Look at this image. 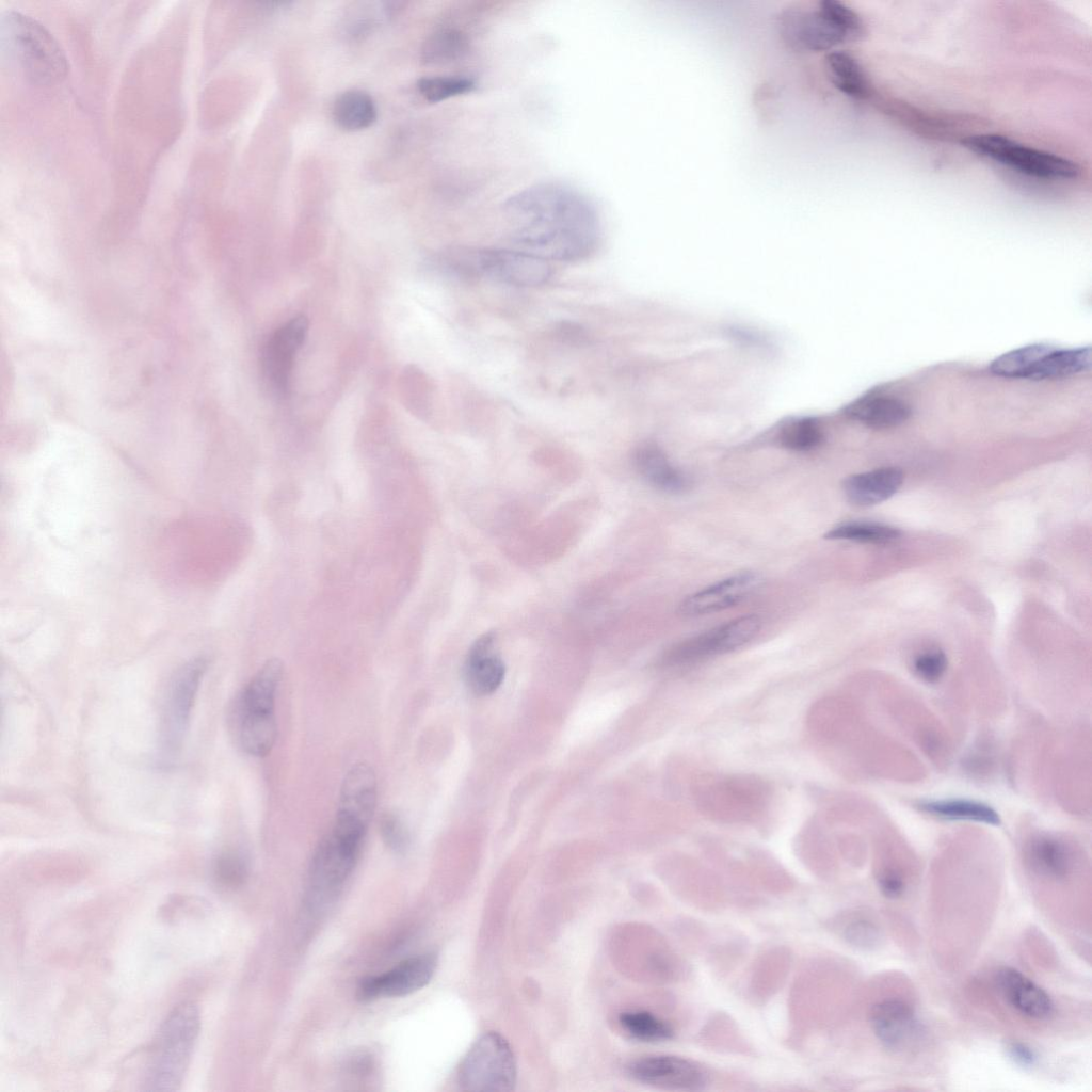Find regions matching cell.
<instances>
[{"instance_id": "4fadbf2b", "label": "cell", "mask_w": 1092, "mask_h": 1092, "mask_svg": "<svg viewBox=\"0 0 1092 1092\" xmlns=\"http://www.w3.org/2000/svg\"><path fill=\"white\" fill-rule=\"evenodd\" d=\"M307 332L308 320L300 315L278 327L264 344L263 372L271 387L280 395L289 390L294 357Z\"/></svg>"}, {"instance_id": "f35d334b", "label": "cell", "mask_w": 1092, "mask_h": 1092, "mask_svg": "<svg viewBox=\"0 0 1092 1092\" xmlns=\"http://www.w3.org/2000/svg\"><path fill=\"white\" fill-rule=\"evenodd\" d=\"M1006 1050L1009 1058L1022 1067H1032L1038 1062V1054L1026 1043L1019 1041L1009 1042Z\"/></svg>"}, {"instance_id": "e575fe53", "label": "cell", "mask_w": 1092, "mask_h": 1092, "mask_svg": "<svg viewBox=\"0 0 1092 1092\" xmlns=\"http://www.w3.org/2000/svg\"><path fill=\"white\" fill-rule=\"evenodd\" d=\"M247 861L238 851L228 850L221 853L213 864V878L218 884L234 888L243 883L247 876Z\"/></svg>"}, {"instance_id": "f546056e", "label": "cell", "mask_w": 1092, "mask_h": 1092, "mask_svg": "<svg viewBox=\"0 0 1092 1092\" xmlns=\"http://www.w3.org/2000/svg\"><path fill=\"white\" fill-rule=\"evenodd\" d=\"M620 1026L632 1039L641 1042H663L674 1035L672 1026L648 1011H626L619 1016Z\"/></svg>"}, {"instance_id": "cb8c5ba5", "label": "cell", "mask_w": 1092, "mask_h": 1092, "mask_svg": "<svg viewBox=\"0 0 1092 1092\" xmlns=\"http://www.w3.org/2000/svg\"><path fill=\"white\" fill-rule=\"evenodd\" d=\"M916 807L930 816L952 821L999 825L1000 817L990 805L968 799L924 800Z\"/></svg>"}, {"instance_id": "7402d4cb", "label": "cell", "mask_w": 1092, "mask_h": 1092, "mask_svg": "<svg viewBox=\"0 0 1092 1092\" xmlns=\"http://www.w3.org/2000/svg\"><path fill=\"white\" fill-rule=\"evenodd\" d=\"M283 673L280 659L267 660L242 691L235 713L274 712L275 694Z\"/></svg>"}, {"instance_id": "f1b7e54d", "label": "cell", "mask_w": 1092, "mask_h": 1092, "mask_svg": "<svg viewBox=\"0 0 1092 1092\" xmlns=\"http://www.w3.org/2000/svg\"><path fill=\"white\" fill-rule=\"evenodd\" d=\"M469 50L465 33L455 28H440L431 33L421 48L425 64L446 65L464 58Z\"/></svg>"}, {"instance_id": "9a60e30c", "label": "cell", "mask_w": 1092, "mask_h": 1092, "mask_svg": "<svg viewBox=\"0 0 1092 1092\" xmlns=\"http://www.w3.org/2000/svg\"><path fill=\"white\" fill-rule=\"evenodd\" d=\"M762 582V577L754 572L733 575L686 597L679 612L686 616H700L722 611L753 595Z\"/></svg>"}, {"instance_id": "7c38bea8", "label": "cell", "mask_w": 1092, "mask_h": 1092, "mask_svg": "<svg viewBox=\"0 0 1092 1092\" xmlns=\"http://www.w3.org/2000/svg\"><path fill=\"white\" fill-rule=\"evenodd\" d=\"M205 669L206 661L195 659L179 669L171 680L162 711V742L168 754L180 744Z\"/></svg>"}, {"instance_id": "52a82bcc", "label": "cell", "mask_w": 1092, "mask_h": 1092, "mask_svg": "<svg viewBox=\"0 0 1092 1092\" xmlns=\"http://www.w3.org/2000/svg\"><path fill=\"white\" fill-rule=\"evenodd\" d=\"M516 1062L508 1041L497 1032L481 1035L464 1057L459 1082L466 1091L508 1092L516 1083Z\"/></svg>"}, {"instance_id": "4dcf8cb0", "label": "cell", "mask_w": 1092, "mask_h": 1092, "mask_svg": "<svg viewBox=\"0 0 1092 1092\" xmlns=\"http://www.w3.org/2000/svg\"><path fill=\"white\" fill-rule=\"evenodd\" d=\"M1051 349L1041 343L1014 349L995 358L990 371L1002 378L1026 379L1031 368Z\"/></svg>"}, {"instance_id": "d4e9b609", "label": "cell", "mask_w": 1092, "mask_h": 1092, "mask_svg": "<svg viewBox=\"0 0 1092 1092\" xmlns=\"http://www.w3.org/2000/svg\"><path fill=\"white\" fill-rule=\"evenodd\" d=\"M826 76L845 95L865 99L870 94L867 76L860 62L846 51H831L824 57Z\"/></svg>"}, {"instance_id": "5bb4252c", "label": "cell", "mask_w": 1092, "mask_h": 1092, "mask_svg": "<svg viewBox=\"0 0 1092 1092\" xmlns=\"http://www.w3.org/2000/svg\"><path fill=\"white\" fill-rule=\"evenodd\" d=\"M436 964L433 953L411 957L385 974L365 978L358 986V998L365 1001L412 994L430 982Z\"/></svg>"}, {"instance_id": "60d3db41", "label": "cell", "mask_w": 1092, "mask_h": 1092, "mask_svg": "<svg viewBox=\"0 0 1092 1092\" xmlns=\"http://www.w3.org/2000/svg\"><path fill=\"white\" fill-rule=\"evenodd\" d=\"M558 337L569 343H584L588 341V334L580 325L563 322L557 327Z\"/></svg>"}, {"instance_id": "ffe728a7", "label": "cell", "mask_w": 1092, "mask_h": 1092, "mask_svg": "<svg viewBox=\"0 0 1092 1092\" xmlns=\"http://www.w3.org/2000/svg\"><path fill=\"white\" fill-rule=\"evenodd\" d=\"M902 482L903 473L900 469L883 467L847 477L842 482V491L851 503L869 507L890 498Z\"/></svg>"}, {"instance_id": "30bf717a", "label": "cell", "mask_w": 1092, "mask_h": 1092, "mask_svg": "<svg viewBox=\"0 0 1092 1092\" xmlns=\"http://www.w3.org/2000/svg\"><path fill=\"white\" fill-rule=\"evenodd\" d=\"M628 1075L651 1087L673 1091H698L708 1083L706 1070L697 1062L672 1055L639 1058L627 1066Z\"/></svg>"}, {"instance_id": "2e32d148", "label": "cell", "mask_w": 1092, "mask_h": 1092, "mask_svg": "<svg viewBox=\"0 0 1092 1092\" xmlns=\"http://www.w3.org/2000/svg\"><path fill=\"white\" fill-rule=\"evenodd\" d=\"M870 1024L877 1039L889 1050L908 1049L921 1037V1025L916 1013L902 1000L887 999L874 1005L870 1012Z\"/></svg>"}, {"instance_id": "8fae6325", "label": "cell", "mask_w": 1092, "mask_h": 1092, "mask_svg": "<svg viewBox=\"0 0 1092 1092\" xmlns=\"http://www.w3.org/2000/svg\"><path fill=\"white\" fill-rule=\"evenodd\" d=\"M376 794L373 768L364 761L353 765L341 784L334 824L366 834L375 812Z\"/></svg>"}, {"instance_id": "1f68e13d", "label": "cell", "mask_w": 1092, "mask_h": 1092, "mask_svg": "<svg viewBox=\"0 0 1092 1092\" xmlns=\"http://www.w3.org/2000/svg\"><path fill=\"white\" fill-rule=\"evenodd\" d=\"M899 536L900 531L896 528L868 521L842 523L824 534L825 540L871 544L889 543Z\"/></svg>"}, {"instance_id": "277c9868", "label": "cell", "mask_w": 1092, "mask_h": 1092, "mask_svg": "<svg viewBox=\"0 0 1092 1092\" xmlns=\"http://www.w3.org/2000/svg\"><path fill=\"white\" fill-rule=\"evenodd\" d=\"M435 261L460 278H492L517 287L542 286L553 274L549 260L519 250L457 246L439 253Z\"/></svg>"}, {"instance_id": "d6986e66", "label": "cell", "mask_w": 1092, "mask_h": 1092, "mask_svg": "<svg viewBox=\"0 0 1092 1092\" xmlns=\"http://www.w3.org/2000/svg\"><path fill=\"white\" fill-rule=\"evenodd\" d=\"M632 463L639 476L661 492L680 494L690 486L689 478L654 443L640 444L633 451Z\"/></svg>"}, {"instance_id": "74e56055", "label": "cell", "mask_w": 1092, "mask_h": 1092, "mask_svg": "<svg viewBox=\"0 0 1092 1092\" xmlns=\"http://www.w3.org/2000/svg\"><path fill=\"white\" fill-rule=\"evenodd\" d=\"M912 670L922 681L934 684L947 670V657L940 649L925 651L914 657Z\"/></svg>"}, {"instance_id": "603a6c76", "label": "cell", "mask_w": 1092, "mask_h": 1092, "mask_svg": "<svg viewBox=\"0 0 1092 1092\" xmlns=\"http://www.w3.org/2000/svg\"><path fill=\"white\" fill-rule=\"evenodd\" d=\"M1027 861L1034 872L1050 879H1063L1072 867V854L1064 841L1039 836L1027 847Z\"/></svg>"}, {"instance_id": "8992f818", "label": "cell", "mask_w": 1092, "mask_h": 1092, "mask_svg": "<svg viewBox=\"0 0 1092 1092\" xmlns=\"http://www.w3.org/2000/svg\"><path fill=\"white\" fill-rule=\"evenodd\" d=\"M364 838L332 828L321 839L308 871L312 906L321 908L338 894L356 864Z\"/></svg>"}, {"instance_id": "9c48e42d", "label": "cell", "mask_w": 1092, "mask_h": 1092, "mask_svg": "<svg viewBox=\"0 0 1092 1092\" xmlns=\"http://www.w3.org/2000/svg\"><path fill=\"white\" fill-rule=\"evenodd\" d=\"M760 626V617L755 614L734 619L672 647L663 662L680 664L735 651L751 641Z\"/></svg>"}, {"instance_id": "3957f363", "label": "cell", "mask_w": 1092, "mask_h": 1092, "mask_svg": "<svg viewBox=\"0 0 1092 1092\" xmlns=\"http://www.w3.org/2000/svg\"><path fill=\"white\" fill-rule=\"evenodd\" d=\"M778 31L793 51L822 52L861 39L865 28L858 14L842 2L821 0L786 10L778 19Z\"/></svg>"}, {"instance_id": "d6a6232c", "label": "cell", "mask_w": 1092, "mask_h": 1092, "mask_svg": "<svg viewBox=\"0 0 1092 1092\" xmlns=\"http://www.w3.org/2000/svg\"><path fill=\"white\" fill-rule=\"evenodd\" d=\"M823 439L819 422L812 417H796L785 421L778 431L781 445L793 451H809Z\"/></svg>"}, {"instance_id": "5b68a950", "label": "cell", "mask_w": 1092, "mask_h": 1092, "mask_svg": "<svg viewBox=\"0 0 1092 1092\" xmlns=\"http://www.w3.org/2000/svg\"><path fill=\"white\" fill-rule=\"evenodd\" d=\"M3 50L32 82L51 85L68 73V61L58 41L38 21L19 12H6L1 18Z\"/></svg>"}, {"instance_id": "ac0fdd59", "label": "cell", "mask_w": 1092, "mask_h": 1092, "mask_svg": "<svg viewBox=\"0 0 1092 1092\" xmlns=\"http://www.w3.org/2000/svg\"><path fill=\"white\" fill-rule=\"evenodd\" d=\"M505 668L495 651V636L484 633L470 646L463 668L467 687L476 695L496 691L504 678Z\"/></svg>"}, {"instance_id": "d590c367", "label": "cell", "mask_w": 1092, "mask_h": 1092, "mask_svg": "<svg viewBox=\"0 0 1092 1092\" xmlns=\"http://www.w3.org/2000/svg\"><path fill=\"white\" fill-rule=\"evenodd\" d=\"M380 834L385 845L396 853H403L410 846L408 828L397 812L387 810L379 821Z\"/></svg>"}, {"instance_id": "ab89813d", "label": "cell", "mask_w": 1092, "mask_h": 1092, "mask_svg": "<svg viewBox=\"0 0 1092 1092\" xmlns=\"http://www.w3.org/2000/svg\"><path fill=\"white\" fill-rule=\"evenodd\" d=\"M881 893L890 899L900 897L905 888L903 878L895 870L884 871L878 880Z\"/></svg>"}, {"instance_id": "484cf974", "label": "cell", "mask_w": 1092, "mask_h": 1092, "mask_svg": "<svg viewBox=\"0 0 1092 1092\" xmlns=\"http://www.w3.org/2000/svg\"><path fill=\"white\" fill-rule=\"evenodd\" d=\"M236 730L242 749L253 756H266L277 737L274 712L235 713Z\"/></svg>"}, {"instance_id": "ba28073f", "label": "cell", "mask_w": 1092, "mask_h": 1092, "mask_svg": "<svg viewBox=\"0 0 1092 1092\" xmlns=\"http://www.w3.org/2000/svg\"><path fill=\"white\" fill-rule=\"evenodd\" d=\"M962 145L1024 174L1046 179H1070L1079 174L1078 165L1065 158L1022 145L999 134L965 138Z\"/></svg>"}, {"instance_id": "4316f807", "label": "cell", "mask_w": 1092, "mask_h": 1092, "mask_svg": "<svg viewBox=\"0 0 1092 1092\" xmlns=\"http://www.w3.org/2000/svg\"><path fill=\"white\" fill-rule=\"evenodd\" d=\"M335 123L347 131H358L373 125L378 110L372 97L360 90H349L336 97L332 107Z\"/></svg>"}, {"instance_id": "836d02e7", "label": "cell", "mask_w": 1092, "mask_h": 1092, "mask_svg": "<svg viewBox=\"0 0 1092 1092\" xmlns=\"http://www.w3.org/2000/svg\"><path fill=\"white\" fill-rule=\"evenodd\" d=\"M476 87L473 79L461 75L424 77L417 82L418 93L431 103L471 93Z\"/></svg>"}, {"instance_id": "6da1fadb", "label": "cell", "mask_w": 1092, "mask_h": 1092, "mask_svg": "<svg viewBox=\"0 0 1092 1092\" xmlns=\"http://www.w3.org/2000/svg\"><path fill=\"white\" fill-rule=\"evenodd\" d=\"M510 240L547 260L577 261L599 244L601 224L595 205L577 189L561 182L527 187L502 206Z\"/></svg>"}, {"instance_id": "e0dca14e", "label": "cell", "mask_w": 1092, "mask_h": 1092, "mask_svg": "<svg viewBox=\"0 0 1092 1092\" xmlns=\"http://www.w3.org/2000/svg\"><path fill=\"white\" fill-rule=\"evenodd\" d=\"M996 984L1006 1002L1021 1015L1044 1021L1054 1014L1050 996L1017 969L1001 968L997 973Z\"/></svg>"}, {"instance_id": "7a4b0ae2", "label": "cell", "mask_w": 1092, "mask_h": 1092, "mask_svg": "<svg viewBox=\"0 0 1092 1092\" xmlns=\"http://www.w3.org/2000/svg\"><path fill=\"white\" fill-rule=\"evenodd\" d=\"M200 1029L194 1002L176 1006L145 1049L141 1082L145 1091H176L182 1083Z\"/></svg>"}, {"instance_id": "44dd1931", "label": "cell", "mask_w": 1092, "mask_h": 1092, "mask_svg": "<svg viewBox=\"0 0 1092 1092\" xmlns=\"http://www.w3.org/2000/svg\"><path fill=\"white\" fill-rule=\"evenodd\" d=\"M845 414L869 428L889 429L905 422L911 408L898 398L867 394L848 404Z\"/></svg>"}, {"instance_id": "83f0119b", "label": "cell", "mask_w": 1092, "mask_h": 1092, "mask_svg": "<svg viewBox=\"0 0 1092 1092\" xmlns=\"http://www.w3.org/2000/svg\"><path fill=\"white\" fill-rule=\"evenodd\" d=\"M1090 347L1057 350L1053 348L1029 371L1026 379L1046 380L1067 376L1090 369Z\"/></svg>"}, {"instance_id": "8d00e7d4", "label": "cell", "mask_w": 1092, "mask_h": 1092, "mask_svg": "<svg viewBox=\"0 0 1092 1092\" xmlns=\"http://www.w3.org/2000/svg\"><path fill=\"white\" fill-rule=\"evenodd\" d=\"M840 932L848 943L860 948H872L879 944L881 938L877 925L868 918L860 916L847 919Z\"/></svg>"}]
</instances>
